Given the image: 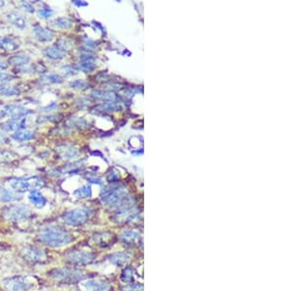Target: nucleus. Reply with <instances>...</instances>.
<instances>
[{
  "label": "nucleus",
  "mask_w": 294,
  "mask_h": 291,
  "mask_svg": "<svg viewBox=\"0 0 294 291\" xmlns=\"http://www.w3.org/2000/svg\"><path fill=\"white\" fill-rule=\"evenodd\" d=\"M8 66H9V64H8L6 61L0 59V71H4V70H6V69L8 68Z\"/></svg>",
  "instance_id": "79ce46f5"
},
{
  "label": "nucleus",
  "mask_w": 294,
  "mask_h": 291,
  "mask_svg": "<svg viewBox=\"0 0 294 291\" xmlns=\"http://www.w3.org/2000/svg\"><path fill=\"white\" fill-rule=\"evenodd\" d=\"M50 27L54 29L69 30L73 27V22L68 18H57L50 23Z\"/></svg>",
  "instance_id": "a878e982"
},
{
  "label": "nucleus",
  "mask_w": 294,
  "mask_h": 291,
  "mask_svg": "<svg viewBox=\"0 0 294 291\" xmlns=\"http://www.w3.org/2000/svg\"><path fill=\"white\" fill-rule=\"evenodd\" d=\"M82 165V162H75L72 164L65 165L64 167L60 170L61 174H71V173H76L80 170V166Z\"/></svg>",
  "instance_id": "473e14b6"
},
{
  "label": "nucleus",
  "mask_w": 294,
  "mask_h": 291,
  "mask_svg": "<svg viewBox=\"0 0 294 291\" xmlns=\"http://www.w3.org/2000/svg\"><path fill=\"white\" fill-rule=\"evenodd\" d=\"M6 143H8V138L3 133L0 132V145Z\"/></svg>",
  "instance_id": "a19ab883"
},
{
  "label": "nucleus",
  "mask_w": 294,
  "mask_h": 291,
  "mask_svg": "<svg viewBox=\"0 0 294 291\" xmlns=\"http://www.w3.org/2000/svg\"><path fill=\"white\" fill-rule=\"evenodd\" d=\"M56 152L62 159H72L77 157L79 154L78 149L70 144H62L56 147Z\"/></svg>",
  "instance_id": "2eb2a0df"
},
{
  "label": "nucleus",
  "mask_w": 294,
  "mask_h": 291,
  "mask_svg": "<svg viewBox=\"0 0 294 291\" xmlns=\"http://www.w3.org/2000/svg\"><path fill=\"white\" fill-rule=\"evenodd\" d=\"M74 195H75L77 198H91L92 195H93L92 186L89 185V184L83 185L82 187L77 189V190L74 192Z\"/></svg>",
  "instance_id": "2f4dec72"
},
{
  "label": "nucleus",
  "mask_w": 294,
  "mask_h": 291,
  "mask_svg": "<svg viewBox=\"0 0 294 291\" xmlns=\"http://www.w3.org/2000/svg\"><path fill=\"white\" fill-rule=\"evenodd\" d=\"M20 90L18 87L13 86L9 82H1L0 84V95L10 97V96H15L20 94Z\"/></svg>",
  "instance_id": "a211bd4d"
},
{
  "label": "nucleus",
  "mask_w": 294,
  "mask_h": 291,
  "mask_svg": "<svg viewBox=\"0 0 294 291\" xmlns=\"http://www.w3.org/2000/svg\"><path fill=\"white\" fill-rule=\"evenodd\" d=\"M32 33H33L34 37L38 41H41V43H48V41H51L54 37V34L52 31H50L49 30H47L44 27H40L38 25L33 26Z\"/></svg>",
  "instance_id": "ddd939ff"
},
{
  "label": "nucleus",
  "mask_w": 294,
  "mask_h": 291,
  "mask_svg": "<svg viewBox=\"0 0 294 291\" xmlns=\"http://www.w3.org/2000/svg\"><path fill=\"white\" fill-rule=\"evenodd\" d=\"M74 3H75L76 5H77V6H87V5H88V3H86V2H78V1H74Z\"/></svg>",
  "instance_id": "37998d69"
},
{
  "label": "nucleus",
  "mask_w": 294,
  "mask_h": 291,
  "mask_svg": "<svg viewBox=\"0 0 294 291\" xmlns=\"http://www.w3.org/2000/svg\"><path fill=\"white\" fill-rule=\"evenodd\" d=\"M79 285L86 291H113V287L109 284V282L96 278H92L85 281L81 280Z\"/></svg>",
  "instance_id": "9d476101"
},
{
  "label": "nucleus",
  "mask_w": 294,
  "mask_h": 291,
  "mask_svg": "<svg viewBox=\"0 0 294 291\" xmlns=\"http://www.w3.org/2000/svg\"><path fill=\"white\" fill-rule=\"evenodd\" d=\"M92 215L89 208H77L65 213L63 219L65 223L72 227H78L86 224Z\"/></svg>",
  "instance_id": "0eeeda50"
},
{
  "label": "nucleus",
  "mask_w": 294,
  "mask_h": 291,
  "mask_svg": "<svg viewBox=\"0 0 294 291\" xmlns=\"http://www.w3.org/2000/svg\"><path fill=\"white\" fill-rule=\"evenodd\" d=\"M18 159V155L10 150L0 149V164H9Z\"/></svg>",
  "instance_id": "bb28decb"
},
{
  "label": "nucleus",
  "mask_w": 294,
  "mask_h": 291,
  "mask_svg": "<svg viewBox=\"0 0 294 291\" xmlns=\"http://www.w3.org/2000/svg\"><path fill=\"white\" fill-rule=\"evenodd\" d=\"M20 199H21V197L14 191L7 189L3 186H0V202L10 203V202L18 201Z\"/></svg>",
  "instance_id": "6ab92c4d"
},
{
  "label": "nucleus",
  "mask_w": 294,
  "mask_h": 291,
  "mask_svg": "<svg viewBox=\"0 0 294 291\" xmlns=\"http://www.w3.org/2000/svg\"><path fill=\"white\" fill-rule=\"evenodd\" d=\"M5 116V113L3 110H0V118H3Z\"/></svg>",
  "instance_id": "c03bdc74"
},
{
  "label": "nucleus",
  "mask_w": 294,
  "mask_h": 291,
  "mask_svg": "<svg viewBox=\"0 0 294 291\" xmlns=\"http://www.w3.org/2000/svg\"><path fill=\"white\" fill-rule=\"evenodd\" d=\"M2 6H4V2L3 1H0V7H2Z\"/></svg>",
  "instance_id": "a18cd8bd"
},
{
  "label": "nucleus",
  "mask_w": 294,
  "mask_h": 291,
  "mask_svg": "<svg viewBox=\"0 0 294 291\" xmlns=\"http://www.w3.org/2000/svg\"><path fill=\"white\" fill-rule=\"evenodd\" d=\"M123 290L124 291H141L142 290V285L139 283H133V284H128L124 287H123Z\"/></svg>",
  "instance_id": "4c0bfd02"
},
{
  "label": "nucleus",
  "mask_w": 294,
  "mask_h": 291,
  "mask_svg": "<svg viewBox=\"0 0 294 291\" xmlns=\"http://www.w3.org/2000/svg\"><path fill=\"white\" fill-rule=\"evenodd\" d=\"M121 238L125 243H137L140 238V235L136 230H124L122 232Z\"/></svg>",
  "instance_id": "cd10ccee"
},
{
  "label": "nucleus",
  "mask_w": 294,
  "mask_h": 291,
  "mask_svg": "<svg viewBox=\"0 0 294 291\" xmlns=\"http://www.w3.org/2000/svg\"><path fill=\"white\" fill-rule=\"evenodd\" d=\"M70 87L72 89L77 90V91H86V90L90 89V85L87 81L82 80V79H76L74 81H71Z\"/></svg>",
  "instance_id": "72a5a7b5"
},
{
  "label": "nucleus",
  "mask_w": 294,
  "mask_h": 291,
  "mask_svg": "<svg viewBox=\"0 0 294 291\" xmlns=\"http://www.w3.org/2000/svg\"><path fill=\"white\" fill-rule=\"evenodd\" d=\"M76 68L85 73L93 72L96 68L95 57L92 55H82L80 57V62L77 65Z\"/></svg>",
  "instance_id": "4468645a"
},
{
  "label": "nucleus",
  "mask_w": 294,
  "mask_h": 291,
  "mask_svg": "<svg viewBox=\"0 0 294 291\" xmlns=\"http://www.w3.org/2000/svg\"><path fill=\"white\" fill-rule=\"evenodd\" d=\"M45 54L46 57L53 59V60H60L62 58H64L67 54V51L62 49L61 47H59L58 46H53L50 47H47L45 50Z\"/></svg>",
  "instance_id": "f3484780"
},
{
  "label": "nucleus",
  "mask_w": 294,
  "mask_h": 291,
  "mask_svg": "<svg viewBox=\"0 0 294 291\" xmlns=\"http://www.w3.org/2000/svg\"><path fill=\"white\" fill-rule=\"evenodd\" d=\"M38 238L41 243L53 248L66 246L73 240L71 234L58 226H49L43 229Z\"/></svg>",
  "instance_id": "f257e3e1"
},
{
  "label": "nucleus",
  "mask_w": 294,
  "mask_h": 291,
  "mask_svg": "<svg viewBox=\"0 0 294 291\" xmlns=\"http://www.w3.org/2000/svg\"><path fill=\"white\" fill-rule=\"evenodd\" d=\"M13 78H15L14 76H12L10 74L0 72V81H1V82H8L9 80H12Z\"/></svg>",
  "instance_id": "ea45409f"
},
{
  "label": "nucleus",
  "mask_w": 294,
  "mask_h": 291,
  "mask_svg": "<svg viewBox=\"0 0 294 291\" xmlns=\"http://www.w3.org/2000/svg\"><path fill=\"white\" fill-rule=\"evenodd\" d=\"M93 239L95 243H97V245L108 246L111 242H113V235L108 232H102L93 236Z\"/></svg>",
  "instance_id": "c85d7f7f"
},
{
  "label": "nucleus",
  "mask_w": 294,
  "mask_h": 291,
  "mask_svg": "<svg viewBox=\"0 0 294 291\" xmlns=\"http://www.w3.org/2000/svg\"><path fill=\"white\" fill-rule=\"evenodd\" d=\"M50 276L61 283H75L77 281H81L83 278L82 272L76 270V269H69V268H59L53 269L49 273Z\"/></svg>",
  "instance_id": "423d86ee"
},
{
  "label": "nucleus",
  "mask_w": 294,
  "mask_h": 291,
  "mask_svg": "<svg viewBox=\"0 0 294 291\" xmlns=\"http://www.w3.org/2000/svg\"><path fill=\"white\" fill-rule=\"evenodd\" d=\"M19 49V44L9 37H0V50L16 51Z\"/></svg>",
  "instance_id": "412c9836"
},
{
  "label": "nucleus",
  "mask_w": 294,
  "mask_h": 291,
  "mask_svg": "<svg viewBox=\"0 0 294 291\" xmlns=\"http://www.w3.org/2000/svg\"><path fill=\"white\" fill-rule=\"evenodd\" d=\"M8 184L16 192L20 193L36 190V188L44 187L46 184L45 181L39 177L12 178L8 181Z\"/></svg>",
  "instance_id": "f03ea898"
},
{
  "label": "nucleus",
  "mask_w": 294,
  "mask_h": 291,
  "mask_svg": "<svg viewBox=\"0 0 294 291\" xmlns=\"http://www.w3.org/2000/svg\"><path fill=\"white\" fill-rule=\"evenodd\" d=\"M22 257L31 264H41L47 261V254L43 249L36 246H26L22 252Z\"/></svg>",
  "instance_id": "6e6552de"
},
{
  "label": "nucleus",
  "mask_w": 294,
  "mask_h": 291,
  "mask_svg": "<svg viewBox=\"0 0 294 291\" xmlns=\"http://www.w3.org/2000/svg\"><path fill=\"white\" fill-rule=\"evenodd\" d=\"M21 6L24 8L25 11L29 12V13H33L34 12V7L32 6L31 3L28 2V1H21Z\"/></svg>",
  "instance_id": "58836bf2"
},
{
  "label": "nucleus",
  "mask_w": 294,
  "mask_h": 291,
  "mask_svg": "<svg viewBox=\"0 0 294 291\" xmlns=\"http://www.w3.org/2000/svg\"><path fill=\"white\" fill-rule=\"evenodd\" d=\"M122 280L124 282H131L134 280V271L131 268H125L122 273Z\"/></svg>",
  "instance_id": "f704fd0d"
},
{
  "label": "nucleus",
  "mask_w": 294,
  "mask_h": 291,
  "mask_svg": "<svg viewBox=\"0 0 294 291\" xmlns=\"http://www.w3.org/2000/svg\"><path fill=\"white\" fill-rule=\"evenodd\" d=\"M5 116H9L12 119H20V118H24L27 117L29 114H31V110H29L28 108H26L23 105L20 104H10L5 106V108L3 109Z\"/></svg>",
  "instance_id": "f8f14e48"
},
{
  "label": "nucleus",
  "mask_w": 294,
  "mask_h": 291,
  "mask_svg": "<svg viewBox=\"0 0 294 291\" xmlns=\"http://www.w3.org/2000/svg\"><path fill=\"white\" fill-rule=\"evenodd\" d=\"M35 138V134L29 130H21L12 135V138L16 141H29Z\"/></svg>",
  "instance_id": "b1692460"
},
{
  "label": "nucleus",
  "mask_w": 294,
  "mask_h": 291,
  "mask_svg": "<svg viewBox=\"0 0 294 291\" xmlns=\"http://www.w3.org/2000/svg\"><path fill=\"white\" fill-rule=\"evenodd\" d=\"M53 14H54V11L51 10V9H47V8H43V9H39L37 11V15L41 19H48Z\"/></svg>",
  "instance_id": "c9c22d12"
},
{
  "label": "nucleus",
  "mask_w": 294,
  "mask_h": 291,
  "mask_svg": "<svg viewBox=\"0 0 294 291\" xmlns=\"http://www.w3.org/2000/svg\"><path fill=\"white\" fill-rule=\"evenodd\" d=\"M35 285V279L28 276H15L2 281V286L8 291H29Z\"/></svg>",
  "instance_id": "39448f33"
},
{
  "label": "nucleus",
  "mask_w": 294,
  "mask_h": 291,
  "mask_svg": "<svg viewBox=\"0 0 294 291\" xmlns=\"http://www.w3.org/2000/svg\"><path fill=\"white\" fill-rule=\"evenodd\" d=\"M31 62V57L27 54H18L13 55L9 58L8 63L12 66H16L18 68H22L24 66H27Z\"/></svg>",
  "instance_id": "4be33fe9"
},
{
  "label": "nucleus",
  "mask_w": 294,
  "mask_h": 291,
  "mask_svg": "<svg viewBox=\"0 0 294 291\" xmlns=\"http://www.w3.org/2000/svg\"><path fill=\"white\" fill-rule=\"evenodd\" d=\"M71 123H72V126L79 128V129L87 128V126H88L87 121H85L83 119H73V120H71Z\"/></svg>",
  "instance_id": "e433bc0d"
},
{
  "label": "nucleus",
  "mask_w": 294,
  "mask_h": 291,
  "mask_svg": "<svg viewBox=\"0 0 294 291\" xmlns=\"http://www.w3.org/2000/svg\"><path fill=\"white\" fill-rule=\"evenodd\" d=\"M129 259H130V254L125 252H117L109 257V261L116 266L124 265V263H127L129 261Z\"/></svg>",
  "instance_id": "393cba45"
},
{
  "label": "nucleus",
  "mask_w": 294,
  "mask_h": 291,
  "mask_svg": "<svg viewBox=\"0 0 294 291\" xmlns=\"http://www.w3.org/2000/svg\"><path fill=\"white\" fill-rule=\"evenodd\" d=\"M95 110L102 112H110V111H120L122 110V106L117 102H105L95 107Z\"/></svg>",
  "instance_id": "7c9ffc66"
},
{
  "label": "nucleus",
  "mask_w": 294,
  "mask_h": 291,
  "mask_svg": "<svg viewBox=\"0 0 294 291\" xmlns=\"http://www.w3.org/2000/svg\"><path fill=\"white\" fill-rule=\"evenodd\" d=\"M28 118H20V119H10L4 123L0 124V128H1L2 131L7 132V133H16L21 130H26L27 128V122Z\"/></svg>",
  "instance_id": "9b49d317"
},
{
  "label": "nucleus",
  "mask_w": 294,
  "mask_h": 291,
  "mask_svg": "<svg viewBox=\"0 0 294 291\" xmlns=\"http://www.w3.org/2000/svg\"><path fill=\"white\" fill-rule=\"evenodd\" d=\"M128 195V190L124 186L113 185L103 190L101 195V202L109 207L119 206Z\"/></svg>",
  "instance_id": "20e7f679"
},
{
  "label": "nucleus",
  "mask_w": 294,
  "mask_h": 291,
  "mask_svg": "<svg viewBox=\"0 0 294 291\" xmlns=\"http://www.w3.org/2000/svg\"><path fill=\"white\" fill-rule=\"evenodd\" d=\"M40 82H43V84H61L63 82V77L58 75V74H49V75H46L44 77H41L39 79Z\"/></svg>",
  "instance_id": "c756f323"
},
{
  "label": "nucleus",
  "mask_w": 294,
  "mask_h": 291,
  "mask_svg": "<svg viewBox=\"0 0 294 291\" xmlns=\"http://www.w3.org/2000/svg\"><path fill=\"white\" fill-rule=\"evenodd\" d=\"M7 18L17 28L22 29V30H24V29L27 28V25H28L27 20L22 15H20L19 13H17V12H10L7 15Z\"/></svg>",
  "instance_id": "5701e85b"
},
{
  "label": "nucleus",
  "mask_w": 294,
  "mask_h": 291,
  "mask_svg": "<svg viewBox=\"0 0 294 291\" xmlns=\"http://www.w3.org/2000/svg\"><path fill=\"white\" fill-rule=\"evenodd\" d=\"M92 96L98 101L104 102H115L117 100V96L115 93L111 92H103V91H93L92 92Z\"/></svg>",
  "instance_id": "aec40b11"
},
{
  "label": "nucleus",
  "mask_w": 294,
  "mask_h": 291,
  "mask_svg": "<svg viewBox=\"0 0 294 291\" xmlns=\"http://www.w3.org/2000/svg\"><path fill=\"white\" fill-rule=\"evenodd\" d=\"M65 259L68 263L77 266L89 265L93 263L95 259V255L89 251H82V250H75L71 251L66 254Z\"/></svg>",
  "instance_id": "1a4fd4ad"
},
{
  "label": "nucleus",
  "mask_w": 294,
  "mask_h": 291,
  "mask_svg": "<svg viewBox=\"0 0 294 291\" xmlns=\"http://www.w3.org/2000/svg\"><path fill=\"white\" fill-rule=\"evenodd\" d=\"M29 199H30L31 203L34 207L38 208V209H41V208H44L46 205V198L38 190H31L30 192Z\"/></svg>",
  "instance_id": "dca6fc26"
},
{
  "label": "nucleus",
  "mask_w": 294,
  "mask_h": 291,
  "mask_svg": "<svg viewBox=\"0 0 294 291\" xmlns=\"http://www.w3.org/2000/svg\"><path fill=\"white\" fill-rule=\"evenodd\" d=\"M32 213L31 208L25 204H15L4 208L2 216L6 221L9 222H24L31 217Z\"/></svg>",
  "instance_id": "7ed1b4c3"
}]
</instances>
